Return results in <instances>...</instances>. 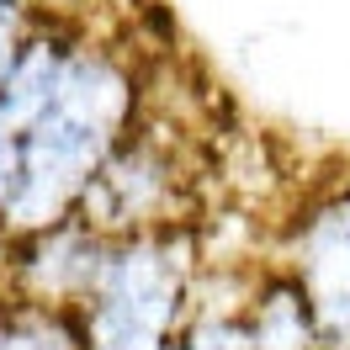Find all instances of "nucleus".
<instances>
[{
  "mask_svg": "<svg viewBox=\"0 0 350 350\" xmlns=\"http://www.w3.org/2000/svg\"><path fill=\"white\" fill-rule=\"evenodd\" d=\"M43 11H48V0H0V75L11 69L16 48L27 43V32L38 27Z\"/></svg>",
  "mask_w": 350,
  "mask_h": 350,
  "instance_id": "1a4fd4ad",
  "label": "nucleus"
},
{
  "mask_svg": "<svg viewBox=\"0 0 350 350\" xmlns=\"http://www.w3.org/2000/svg\"><path fill=\"white\" fill-rule=\"evenodd\" d=\"M244 319H250V350H329V340L313 324L303 286L271 260L255 265Z\"/></svg>",
  "mask_w": 350,
  "mask_h": 350,
  "instance_id": "0eeeda50",
  "label": "nucleus"
},
{
  "mask_svg": "<svg viewBox=\"0 0 350 350\" xmlns=\"http://www.w3.org/2000/svg\"><path fill=\"white\" fill-rule=\"evenodd\" d=\"M202 180H207L202 133H191L186 117H175V107L159 101L149 80L144 111L96 165L75 213L107 239L180 228V223H202Z\"/></svg>",
  "mask_w": 350,
  "mask_h": 350,
  "instance_id": "f03ea898",
  "label": "nucleus"
},
{
  "mask_svg": "<svg viewBox=\"0 0 350 350\" xmlns=\"http://www.w3.org/2000/svg\"><path fill=\"white\" fill-rule=\"evenodd\" d=\"M260 260H202L197 286H191V308L180 319L175 350H250V282H255Z\"/></svg>",
  "mask_w": 350,
  "mask_h": 350,
  "instance_id": "423d86ee",
  "label": "nucleus"
},
{
  "mask_svg": "<svg viewBox=\"0 0 350 350\" xmlns=\"http://www.w3.org/2000/svg\"><path fill=\"white\" fill-rule=\"evenodd\" d=\"M265 260L303 286L329 350H350V170L313 180L292 202Z\"/></svg>",
  "mask_w": 350,
  "mask_h": 350,
  "instance_id": "20e7f679",
  "label": "nucleus"
},
{
  "mask_svg": "<svg viewBox=\"0 0 350 350\" xmlns=\"http://www.w3.org/2000/svg\"><path fill=\"white\" fill-rule=\"evenodd\" d=\"M0 350H85L80 313L0 297Z\"/></svg>",
  "mask_w": 350,
  "mask_h": 350,
  "instance_id": "6e6552de",
  "label": "nucleus"
},
{
  "mask_svg": "<svg viewBox=\"0 0 350 350\" xmlns=\"http://www.w3.org/2000/svg\"><path fill=\"white\" fill-rule=\"evenodd\" d=\"M149 80L154 59L133 38V27H85L59 90L22 138L16 180L0 207V244L75 218L96 165L144 111Z\"/></svg>",
  "mask_w": 350,
  "mask_h": 350,
  "instance_id": "f257e3e1",
  "label": "nucleus"
},
{
  "mask_svg": "<svg viewBox=\"0 0 350 350\" xmlns=\"http://www.w3.org/2000/svg\"><path fill=\"white\" fill-rule=\"evenodd\" d=\"M202 260V223L111 239L101 282L75 308L85 350H175Z\"/></svg>",
  "mask_w": 350,
  "mask_h": 350,
  "instance_id": "7ed1b4c3",
  "label": "nucleus"
},
{
  "mask_svg": "<svg viewBox=\"0 0 350 350\" xmlns=\"http://www.w3.org/2000/svg\"><path fill=\"white\" fill-rule=\"evenodd\" d=\"M111 239L90 228L80 213L64 223H48L38 234L0 244V297L43 308H80L90 286L101 282Z\"/></svg>",
  "mask_w": 350,
  "mask_h": 350,
  "instance_id": "39448f33",
  "label": "nucleus"
}]
</instances>
